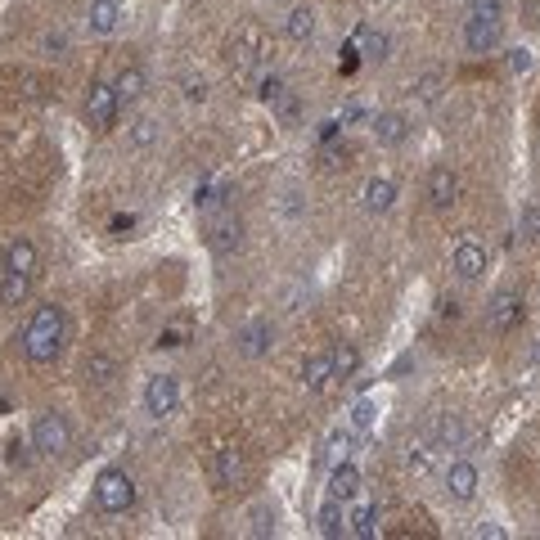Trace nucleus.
Wrapping results in <instances>:
<instances>
[{
    "instance_id": "obj_1",
    "label": "nucleus",
    "mask_w": 540,
    "mask_h": 540,
    "mask_svg": "<svg viewBox=\"0 0 540 540\" xmlns=\"http://www.w3.org/2000/svg\"><path fill=\"white\" fill-rule=\"evenodd\" d=\"M18 342H23L27 365H36V369L54 365V360L63 356V342H68V315H63V306H59V302L36 306Z\"/></svg>"
},
{
    "instance_id": "obj_2",
    "label": "nucleus",
    "mask_w": 540,
    "mask_h": 540,
    "mask_svg": "<svg viewBox=\"0 0 540 540\" xmlns=\"http://www.w3.org/2000/svg\"><path fill=\"white\" fill-rule=\"evenodd\" d=\"M32 450L45 459H59L63 450H72V423L63 410H41L32 419Z\"/></svg>"
},
{
    "instance_id": "obj_3",
    "label": "nucleus",
    "mask_w": 540,
    "mask_h": 540,
    "mask_svg": "<svg viewBox=\"0 0 540 540\" xmlns=\"http://www.w3.org/2000/svg\"><path fill=\"white\" fill-rule=\"evenodd\" d=\"M95 504L104 513H131L135 509V477L126 473V468H104V473L95 477Z\"/></svg>"
},
{
    "instance_id": "obj_4",
    "label": "nucleus",
    "mask_w": 540,
    "mask_h": 540,
    "mask_svg": "<svg viewBox=\"0 0 540 540\" xmlns=\"http://www.w3.org/2000/svg\"><path fill=\"white\" fill-rule=\"evenodd\" d=\"M207 248H212L216 257H230V252L243 248V216L234 212V207H216V212L207 216Z\"/></svg>"
},
{
    "instance_id": "obj_5",
    "label": "nucleus",
    "mask_w": 540,
    "mask_h": 540,
    "mask_svg": "<svg viewBox=\"0 0 540 540\" xmlns=\"http://www.w3.org/2000/svg\"><path fill=\"white\" fill-rule=\"evenodd\" d=\"M527 315V302H522L518 288H495L491 302H486V329L491 333H513Z\"/></svg>"
},
{
    "instance_id": "obj_6",
    "label": "nucleus",
    "mask_w": 540,
    "mask_h": 540,
    "mask_svg": "<svg viewBox=\"0 0 540 540\" xmlns=\"http://www.w3.org/2000/svg\"><path fill=\"white\" fill-rule=\"evenodd\" d=\"M441 491L450 504H473L482 491V473H477L473 459H450V468L441 473Z\"/></svg>"
},
{
    "instance_id": "obj_7",
    "label": "nucleus",
    "mask_w": 540,
    "mask_h": 540,
    "mask_svg": "<svg viewBox=\"0 0 540 540\" xmlns=\"http://www.w3.org/2000/svg\"><path fill=\"white\" fill-rule=\"evenodd\" d=\"M117 113H122V99H117L113 81H90V90H86V122L95 126V131H108V126L117 122Z\"/></svg>"
},
{
    "instance_id": "obj_8",
    "label": "nucleus",
    "mask_w": 540,
    "mask_h": 540,
    "mask_svg": "<svg viewBox=\"0 0 540 540\" xmlns=\"http://www.w3.org/2000/svg\"><path fill=\"white\" fill-rule=\"evenodd\" d=\"M144 410H149L153 419L176 414L180 410V378L176 374H153L149 383H144Z\"/></svg>"
},
{
    "instance_id": "obj_9",
    "label": "nucleus",
    "mask_w": 540,
    "mask_h": 540,
    "mask_svg": "<svg viewBox=\"0 0 540 540\" xmlns=\"http://www.w3.org/2000/svg\"><path fill=\"white\" fill-rule=\"evenodd\" d=\"M225 63H230L234 77H252V72L261 68V32H257V27H243V32L234 36Z\"/></svg>"
},
{
    "instance_id": "obj_10",
    "label": "nucleus",
    "mask_w": 540,
    "mask_h": 540,
    "mask_svg": "<svg viewBox=\"0 0 540 540\" xmlns=\"http://www.w3.org/2000/svg\"><path fill=\"white\" fill-rule=\"evenodd\" d=\"M423 194H428V207L450 212V207L459 203V171L450 167V162H437V167L428 171V185H423Z\"/></svg>"
},
{
    "instance_id": "obj_11",
    "label": "nucleus",
    "mask_w": 540,
    "mask_h": 540,
    "mask_svg": "<svg viewBox=\"0 0 540 540\" xmlns=\"http://www.w3.org/2000/svg\"><path fill=\"white\" fill-rule=\"evenodd\" d=\"M486 266H491V257H486V248L477 239H459L455 252H450V270H455L464 284H473V279L486 275Z\"/></svg>"
},
{
    "instance_id": "obj_12",
    "label": "nucleus",
    "mask_w": 540,
    "mask_h": 540,
    "mask_svg": "<svg viewBox=\"0 0 540 540\" xmlns=\"http://www.w3.org/2000/svg\"><path fill=\"white\" fill-rule=\"evenodd\" d=\"M270 347H275V324H270V320H248L239 333H234V351L248 356V360L266 356Z\"/></svg>"
},
{
    "instance_id": "obj_13",
    "label": "nucleus",
    "mask_w": 540,
    "mask_h": 540,
    "mask_svg": "<svg viewBox=\"0 0 540 540\" xmlns=\"http://www.w3.org/2000/svg\"><path fill=\"white\" fill-rule=\"evenodd\" d=\"M500 27H504V18H477V14H468L464 18V45H468V54H491L495 45H500Z\"/></svg>"
},
{
    "instance_id": "obj_14",
    "label": "nucleus",
    "mask_w": 540,
    "mask_h": 540,
    "mask_svg": "<svg viewBox=\"0 0 540 540\" xmlns=\"http://www.w3.org/2000/svg\"><path fill=\"white\" fill-rule=\"evenodd\" d=\"M360 207H365L369 216H387L396 207V180L392 176H369L365 185H360Z\"/></svg>"
},
{
    "instance_id": "obj_15",
    "label": "nucleus",
    "mask_w": 540,
    "mask_h": 540,
    "mask_svg": "<svg viewBox=\"0 0 540 540\" xmlns=\"http://www.w3.org/2000/svg\"><path fill=\"white\" fill-rule=\"evenodd\" d=\"M81 383H86L90 392H108V387L117 383V360L108 356V351H90V356L81 360Z\"/></svg>"
},
{
    "instance_id": "obj_16",
    "label": "nucleus",
    "mask_w": 540,
    "mask_h": 540,
    "mask_svg": "<svg viewBox=\"0 0 540 540\" xmlns=\"http://www.w3.org/2000/svg\"><path fill=\"white\" fill-rule=\"evenodd\" d=\"M369 131H374V140L383 144V149H396V144L410 140V117L396 113V108H387V113L374 117V126H369Z\"/></svg>"
},
{
    "instance_id": "obj_17",
    "label": "nucleus",
    "mask_w": 540,
    "mask_h": 540,
    "mask_svg": "<svg viewBox=\"0 0 540 540\" xmlns=\"http://www.w3.org/2000/svg\"><path fill=\"white\" fill-rule=\"evenodd\" d=\"M36 243L32 239H23V234H18V239H9L5 243V252H0V270H18V275H36Z\"/></svg>"
},
{
    "instance_id": "obj_18",
    "label": "nucleus",
    "mask_w": 540,
    "mask_h": 540,
    "mask_svg": "<svg viewBox=\"0 0 540 540\" xmlns=\"http://www.w3.org/2000/svg\"><path fill=\"white\" fill-rule=\"evenodd\" d=\"M117 23H122V5H117V0H90V9H86L90 36H113Z\"/></svg>"
},
{
    "instance_id": "obj_19",
    "label": "nucleus",
    "mask_w": 540,
    "mask_h": 540,
    "mask_svg": "<svg viewBox=\"0 0 540 540\" xmlns=\"http://www.w3.org/2000/svg\"><path fill=\"white\" fill-rule=\"evenodd\" d=\"M302 383H306V392H315V396H320L324 387L333 383V356H329V347L311 351V356L302 360Z\"/></svg>"
},
{
    "instance_id": "obj_20",
    "label": "nucleus",
    "mask_w": 540,
    "mask_h": 540,
    "mask_svg": "<svg viewBox=\"0 0 540 540\" xmlns=\"http://www.w3.org/2000/svg\"><path fill=\"white\" fill-rule=\"evenodd\" d=\"M356 491H360V468L351 464V459H338V464H333V473H329V491H324V495H333V500L347 504Z\"/></svg>"
},
{
    "instance_id": "obj_21",
    "label": "nucleus",
    "mask_w": 540,
    "mask_h": 540,
    "mask_svg": "<svg viewBox=\"0 0 540 540\" xmlns=\"http://www.w3.org/2000/svg\"><path fill=\"white\" fill-rule=\"evenodd\" d=\"M378 522H383L378 504H356V509L347 513V536H356V540H374V536H378Z\"/></svg>"
},
{
    "instance_id": "obj_22",
    "label": "nucleus",
    "mask_w": 540,
    "mask_h": 540,
    "mask_svg": "<svg viewBox=\"0 0 540 540\" xmlns=\"http://www.w3.org/2000/svg\"><path fill=\"white\" fill-rule=\"evenodd\" d=\"M284 36L288 41H297V45H306L315 36V9L311 5H293L284 14Z\"/></svg>"
},
{
    "instance_id": "obj_23",
    "label": "nucleus",
    "mask_w": 540,
    "mask_h": 540,
    "mask_svg": "<svg viewBox=\"0 0 540 540\" xmlns=\"http://www.w3.org/2000/svg\"><path fill=\"white\" fill-rule=\"evenodd\" d=\"M239 482H243V455L234 446L216 450V486L230 491V486H239Z\"/></svg>"
},
{
    "instance_id": "obj_24",
    "label": "nucleus",
    "mask_w": 540,
    "mask_h": 540,
    "mask_svg": "<svg viewBox=\"0 0 540 540\" xmlns=\"http://www.w3.org/2000/svg\"><path fill=\"white\" fill-rule=\"evenodd\" d=\"M32 293V275H18V270H0V306H23Z\"/></svg>"
},
{
    "instance_id": "obj_25",
    "label": "nucleus",
    "mask_w": 540,
    "mask_h": 540,
    "mask_svg": "<svg viewBox=\"0 0 540 540\" xmlns=\"http://www.w3.org/2000/svg\"><path fill=\"white\" fill-rule=\"evenodd\" d=\"M464 437H468L464 419H459V414H441V419H437V432H432V441H437L441 450H464Z\"/></svg>"
},
{
    "instance_id": "obj_26",
    "label": "nucleus",
    "mask_w": 540,
    "mask_h": 540,
    "mask_svg": "<svg viewBox=\"0 0 540 540\" xmlns=\"http://www.w3.org/2000/svg\"><path fill=\"white\" fill-rule=\"evenodd\" d=\"M356 50L365 54V59L383 63L387 50H392V41H387V32H378V27H356Z\"/></svg>"
},
{
    "instance_id": "obj_27",
    "label": "nucleus",
    "mask_w": 540,
    "mask_h": 540,
    "mask_svg": "<svg viewBox=\"0 0 540 540\" xmlns=\"http://www.w3.org/2000/svg\"><path fill=\"white\" fill-rule=\"evenodd\" d=\"M320 536H347V513H342V500H333V495H324L320 504Z\"/></svg>"
},
{
    "instance_id": "obj_28",
    "label": "nucleus",
    "mask_w": 540,
    "mask_h": 540,
    "mask_svg": "<svg viewBox=\"0 0 540 540\" xmlns=\"http://www.w3.org/2000/svg\"><path fill=\"white\" fill-rule=\"evenodd\" d=\"M437 441H432V437H419V441H414V446H410V455H405V464H410V473H419V477H428L432 473V464H437Z\"/></svg>"
},
{
    "instance_id": "obj_29",
    "label": "nucleus",
    "mask_w": 540,
    "mask_h": 540,
    "mask_svg": "<svg viewBox=\"0 0 540 540\" xmlns=\"http://www.w3.org/2000/svg\"><path fill=\"white\" fill-rule=\"evenodd\" d=\"M113 90H117V99H122V104H135V99L144 95V68H140V63H131V68L117 72Z\"/></svg>"
},
{
    "instance_id": "obj_30",
    "label": "nucleus",
    "mask_w": 540,
    "mask_h": 540,
    "mask_svg": "<svg viewBox=\"0 0 540 540\" xmlns=\"http://www.w3.org/2000/svg\"><path fill=\"white\" fill-rule=\"evenodd\" d=\"M329 356H333V378H351V374L360 369V351H356V342H333Z\"/></svg>"
},
{
    "instance_id": "obj_31",
    "label": "nucleus",
    "mask_w": 540,
    "mask_h": 540,
    "mask_svg": "<svg viewBox=\"0 0 540 540\" xmlns=\"http://www.w3.org/2000/svg\"><path fill=\"white\" fill-rule=\"evenodd\" d=\"M356 437H360V432L351 428V423H347V428H338V432H329V441H324V455H329L333 464H338V459H351V446H356Z\"/></svg>"
},
{
    "instance_id": "obj_32",
    "label": "nucleus",
    "mask_w": 540,
    "mask_h": 540,
    "mask_svg": "<svg viewBox=\"0 0 540 540\" xmlns=\"http://www.w3.org/2000/svg\"><path fill=\"white\" fill-rule=\"evenodd\" d=\"M126 140H131L135 149H149V144L158 140V122H153V117H135L131 131H126Z\"/></svg>"
},
{
    "instance_id": "obj_33",
    "label": "nucleus",
    "mask_w": 540,
    "mask_h": 540,
    "mask_svg": "<svg viewBox=\"0 0 540 540\" xmlns=\"http://www.w3.org/2000/svg\"><path fill=\"white\" fill-rule=\"evenodd\" d=\"M414 99H419L423 108L437 104V99H441V72H423V77L414 81Z\"/></svg>"
},
{
    "instance_id": "obj_34",
    "label": "nucleus",
    "mask_w": 540,
    "mask_h": 540,
    "mask_svg": "<svg viewBox=\"0 0 540 540\" xmlns=\"http://www.w3.org/2000/svg\"><path fill=\"white\" fill-rule=\"evenodd\" d=\"M518 230L527 234L531 243H540V198H531V203L522 207V221H518Z\"/></svg>"
},
{
    "instance_id": "obj_35",
    "label": "nucleus",
    "mask_w": 540,
    "mask_h": 540,
    "mask_svg": "<svg viewBox=\"0 0 540 540\" xmlns=\"http://www.w3.org/2000/svg\"><path fill=\"white\" fill-rule=\"evenodd\" d=\"M531 68H536V54H531L527 45H513V50H509V72H513V77H527Z\"/></svg>"
},
{
    "instance_id": "obj_36",
    "label": "nucleus",
    "mask_w": 540,
    "mask_h": 540,
    "mask_svg": "<svg viewBox=\"0 0 540 540\" xmlns=\"http://www.w3.org/2000/svg\"><path fill=\"white\" fill-rule=\"evenodd\" d=\"M284 90H288V86H284V77H275V72H270V77H261V90H257V95L266 99V104H275V99L284 95Z\"/></svg>"
},
{
    "instance_id": "obj_37",
    "label": "nucleus",
    "mask_w": 540,
    "mask_h": 540,
    "mask_svg": "<svg viewBox=\"0 0 540 540\" xmlns=\"http://www.w3.org/2000/svg\"><path fill=\"white\" fill-rule=\"evenodd\" d=\"M468 14H477V18H504V5H500V0H468Z\"/></svg>"
},
{
    "instance_id": "obj_38",
    "label": "nucleus",
    "mask_w": 540,
    "mask_h": 540,
    "mask_svg": "<svg viewBox=\"0 0 540 540\" xmlns=\"http://www.w3.org/2000/svg\"><path fill=\"white\" fill-rule=\"evenodd\" d=\"M369 423H374V401H356V410H351V428L365 432Z\"/></svg>"
},
{
    "instance_id": "obj_39",
    "label": "nucleus",
    "mask_w": 540,
    "mask_h": 540,
    "mask_svg": "<svg viewBox=\"0 0 540 540\" xmlns=\"http://www.w3.org/2000/svg\"><path fill=\"white\" fill-rule=\"evenodd\" d=\"M185 99L203 104V99H207V81H203V77H198V81H185Z\"/></svg>"
},
{
    "instance_id": "obj_40",
    "label": "nucleus",
    "mask_w": 540,
    "mask_h": 540,
    "mask_svg": "<svg viewBox=\"0 0 540 540\" xmlns=\"http://www.w3.org/2000/svg\"><path fill=\"white\" fill-rule=\"evenodd\" d=\"M45 50H54V54H63V50H68V36H45Z\"/></svg>"
},
{
    "instance_id": "obj_41",
    "label": "nucleus",
    "mask_w": 540,
    "mask_h": 540,
    "mask_svg": "<svg viewBox=\"0 0 540 540\" xmlns=\"http://www.w3.org/2000/svg\"><path fill=\"white\" fill-rule=\"evenodd\" d=\"M531 14H536V18H531V23H540V0H531Z\"/></svg>"
}]
</instances>
